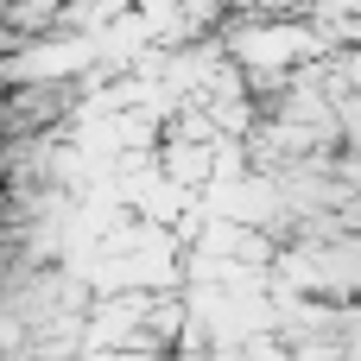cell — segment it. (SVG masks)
Returning <instances> with one entry per match:
<instances>
[{
    "label": "cell",
    "instance_id": "1",
    "mask_svg": "<svg viewBox=\"0 0 361 361\" xmlns=\"http://www.w3.org/2000/svg\"><path fill=\"white\" fill-rule=\"evenodd\" d=\"M63 273L89 298H121V292H178V241L152 222H114L95 247L63 260Z\"/></svg>",
    "mask_w": 361,
    "mask_h": 361
},
{
    "label": "cell",
    "instance_id": "2",
    "mask_svg": "<svg viewBox=\"0 0 361 361\" xmlns=\"http://www.w3.org/2000/svg\"><path fill=\"white\" fill-rule=\"evenodd\" d=\"M279 298H311V305H355V235L336 241H286L267 267Z\"/></svg>",
    "mask_w": 361,
    "mask_h": 361
},
{
    "label": "cell",
    "instance_id": "3",
    "mask_svg": "<svg viewBox=\"0 0 361 361\" xmlns=\"http://www.w3.org/2000/svg\"><path fill=\"white\" fill-rule=\"evenodd\" d=\"M44 361H171L152 349H70V355H44Z\"/></svg>",
    "mask_w": 361,
    "mask_h": 361
}]
</instances>
